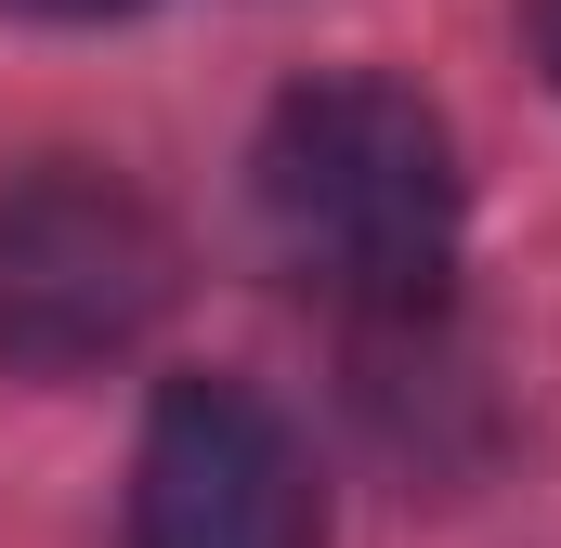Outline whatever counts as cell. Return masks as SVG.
Returning <instances> with one entry per match:
<instances>
[{"label":"cell","mask_w":561,"mask_h":548,"mask_svg":"<svg viewBox=\"0 0 561 548\" xmlns=\"http://www.w3.org/2000/svg\"><path fill=\"white\" fill-rule=\"evenodd\" d=\"M249 196H262V249L366 340L444 313L470 183H457V132L405 79H300L262 118Z\"/></svg>","instance_id":"obj_1"},{"label":"cell","mask_w":561,"mask_h":548,"mask_svg":"<svg viewBox=\"0 0 561 548\" xmlns=\"http://www.w3.org/2000/svg\"><path fill=\"white\" fill-rule=\"evenodd\" d=\"M536 66L561 79V0H536Z\"/></svg>","instance_id":"obj_5"},{"label":"cell","mask_w":561,"mask_h":548,"mask_svg":"<svg viewBox=\"0 0 561 548\" xmlns=\"http://www.w3.org/2000/svg\"><path fill=\"white\" fill-rule=\"evenodd\" d=\"M0 13H26V26H118L144 0H0Z\"/></svg>","instance_id":"obj_4"},{"label":"cell","mask_w":561,"mask_h":548,"mask_svg":"<svg viewBox=\"0 0 561 548\" xmlns=\"http://www.w3.org/2000/svg\"><path fill=\"white\" fill-rule=\"evenodd\" d=\"M183 300V236L144 209V183L92 157H39L0 183V366L13 379H92L157 340Z\"/></svg>","instance_id":"obj_2"},{"label":"cell","mask_w":561,"mask_h":548,"mask_svg":"<svg viewBox=\"0 0 561 548\" xmlns=\"http://www.w3.org/2000/svg\"><path fill=\"white\" fill-rule=\"evenodd\" d=\"M131 548H327V470L249 379H170L131 444Z\"/></svg>","instance_id":"obj_3"}]
</instances>
